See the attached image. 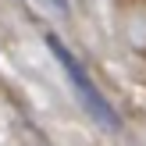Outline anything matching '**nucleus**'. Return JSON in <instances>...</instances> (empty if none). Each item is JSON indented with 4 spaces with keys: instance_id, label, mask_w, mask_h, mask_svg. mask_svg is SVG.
Here are the masks:
<instances>
[{
    "instance_id": "f257e3e1",
    "label": "nucleus",
    "mask_w": 146,
    "mask_h": 146,
    "mask_svg": "<svg viewBox=\"0 0 146 146\" xmlns=\"http://www.w3.org/2000/svg\"><path fill=\"white\" fill-rule=\"evenodd\" d=\"M46 46H50V54L57 57V64H61L64 78L71 82V89H75L78 104L86 107V114H89V118L96 121L100 128H107V132H118V128H121V118H118V111L111 107V100L100 93V86L93 82V75L86 71V64L78 61V57L61 43V36H54V32L46 36Z\"/></svg>"
},
{
    "instance_id": "f03ea898",
    "label": "nucleus",
    "mask_w": 146,
    "mask_h": 146,
    "mask_svg": "<svg viewBox=\"0 0 146 146\" xmlns=\"http://www.w3.org/2000/svg\"><path fill=\"white\" fill-rule=\"evenodd\" d=\"M50 7H54V11H68V0H46Z\"/></svg>"
}]
</instances>
